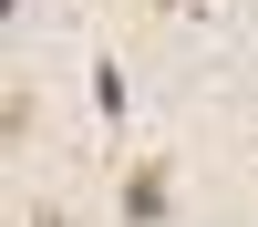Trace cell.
<instances>
[{
	"label": "cell",
	"instance_id": "obj_1",
	"mask_svg": "<svg viewBox=\"0 0 258 227\" xmlns=\"http://www.w3.org/2000/svg\"><path fill=\"white\" fill-rule=\"evenodd\" d=\"M114 206H124V227H165V206H176V165H165V155H135Z\"/></svg>",
	"mask_w": 258,
	"mask_h": 227
},
{
	"label": "cell",
	"instance_id": "obj_2",
	"mask_svg": "<svg viewBox=\"0 0 258 227\" xmlns=\"http://www.w3.org/2000/svg\"><path fill=\"white\" fill-rule=\"evenodd\" d=\"M31 124H41V93L11 83V93H0V144H31Z\"/></svg>",
	"mask_w": 258,
	"mask_h": 227
},
{
	"label": "cell",
	"instance_id": "obj_3",
	"mask_svg": "<svg viewBox=\"0 0 258 227\" xmlns=\"http://www.w3.org/2000/svg\"><path fill=\"white\" fill-rule=\"evenodd\" d=\"M31 227H62V217H52V206H41V217H31Z\"/></svg>",
	"mask_w": 258,
	"mask_h": 227
}]
</instances>
